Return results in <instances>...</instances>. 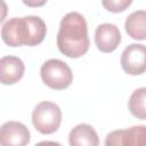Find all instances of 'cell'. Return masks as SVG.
I'll return each instance as SVG.
<instances>
[{
    "instance_id": "obj_3",
    "label": "cell",
    "mask_w": 146,
    "mask_h": 146,
    "mask_svg": "<svg viewBox=\"0 0 146 146\" xmlns=\"http://www.w3.org/2000/svg\"><path fill=\"white\" fill-rule=\"evenodd\" d=\"M40 74L43 83L55 90H64L70 87L73 81L71 67L65 62L57 58L44 62L41 66Z\"/></svg>"
},
{
    "instance_id": "obj_13",
    "label": "cell",
    "mask_w": 146,
    "mask_h": 146,
    "mask_svg": "<svg viewBox=\"0 0 146 146\" xmlns=\"http://www.w3.org/2000/svg\"><path fill=\"white\" fill-rule=\"evenodd\" d=\"M102 3L108 11L120 13L125 10L132 3V1L131 0H104L102 1Z\"/></svg>"
},
{
    "instance_id": "obj_16",
    "label": "cell",
    "mask_w": 146,
    "mask_h": 146,
    "mask_svg": "<svg viewBox=\"0 0 146 146\" xmlns=\"http://www.w3.org/2000/svg\"><path fill=\"white\" fill-rule=\"evenodd\" d=\"M25 5L27 6H41L43 3H46V1H40V2H30V1H24Z\"/></svg>"
},
{
    "instance_id": "obj_12",
    "label": "cell",
    "mask_w": 146,
    "mask_h": 146,
    "mask_svg": "<svg viewBox=\"0 0 146 146\" xmlns=\"http://www.w3.org/2000/svg\"><path fill=\"white\" fill-rule=\"evenodd\" d=\"M105 146H133V136L131 129H119L107 133Z\"/></svg>"
},
{
    "instance_id": "obj_8",
    "label": "cell",
    "mask_w": 146,
    "mask_h": 146,
    "mask_svg": "<svg viewBox=\"0 0 146 146\" xmlns=\"http://www.w3.org/2000/svg\"><path fill=\"white\" fill-rule=\"evenodd\" d=\"M25 72L23 60L16 56H5L0 59V81L2 84L18 82Z\"/></svg>"
},
{
    "instance_id": "obj_11",
    "label": "cell",
    "mask_w": 146,
    "mask_h": 146,
    "mask_svg": "<svg viewBox=\"0 0 146 146\" xmlns=\"http://www.w3.org/2000/svg\"><path fill=\"white\" fill-rule=\"evenodd\" d=\"M128 107L135 117L146 120V87L138 88L131 94L128 102Z\"/></svg>"
},
{
    "instance_id": "obj_10",
    "label": "cell",
    "mask_w": 146,
    "mask_h": 146,
    "mask_svg": "<svg viewBox=\"0 0 146 146\" xmlns=\"http://www.w3.org/2000/svg\"><path fill=\"white\" fill-rule=\"evenodd\" d=\"M125 32L136 40L146 39V10H136L131 13L124 23Z\"/></svg>"
},
{
    "instance_id": "obj_2",
    "label": "cell",
    "mask_w": 146,
    "mask_h": 146,
    "mask_svg": "<svg viewBox=\"0 0 146 146\" xmlns=\"http://www.w3.org/2000/svg\"><path fill=\"white\" fill-rule=\"evenodd\" d=\"M47 26L39 16L13 17L2 24L1 38L10 47L36 46L46 36Z\"/></svg>"
},
{
    "instance_id": "obj_9",
    "label": "cell",
    "mask_w": 146,
    "mask_h": 146,
    "mask_svg": "<svg viewBox=\"0 0 146 146\" xmlns=\"http://www.w3.org/2000/svg\"><path fill=\"white\" fill-rule=\"evenodd\" d=\"M68 143L70 146H99V137L90 124L80 123L70 131Z\"/></svg>"
},
{
    "instance_id": "obj_5",
    "label": "cell",
    "mask_w": 146,
    "mask_h": 146,
    "mask_svg": "<svg viewBox=\"0 0 146 146\" xmlns=\"http://www.w3.org/2000/svg\"><path fill=\"white\" fill-rule=\"evenodd\" d=\"M121 66L130 75H140L146 72V46L131 43L121 55Z\"/></svg>"
},
{
    "instance_id": "obj_15",
    "label": "cell",
    "mask_w": 146,
    "mask_h": 146,
    "mask_svg": "<svg viewBox=\"0 0 146 146\" xmlns=\"http://www.w3.org/2000/svg\"><path fill=\"white\" fill-rule=\"evenodd\" d=\"M34 146H62L57 141H51V140H43V141H40L38 144H35Z\"/></svg>"
},
{
    "instance_id": "obj_7",
    "label": "cell",
    "mask_w": 146,
    "mask_h": 146,
    "mask_svg": "<svg viewBox=\"0 0 146 146\" xmlns=\"http://www.w3.org/2000/svg\"><path fill=\"white\" fill-rule=\"evenodd\" d=\"M121 42V33L116 25L103 23L97 26L95 32V43L99 51L112 52Z\"/></svg>"
},
{
    "instance_id": "obj_1",
    "label": "cell",
    "mask_w": 146,
    "mask_h": 146,
    "mask_svg": "<svg viewBox=\"0 0 146 146\" xmlns=\"http://www.w3.org/2000/svg\"><path fill=\"white\" fill-rule=\"evenodd\" d=\"M89 44L86 18L78 11L66 14L60 21L57 33L59 51L70 58H79L88 51Z\"/></svg>"
},
{
    "instance_id": "obj_6",
    "label": "cell",
    "mask_w": 146,
    "mask_h": 146,
    "mask_svg": "<svg viewBox=\"0 0 146 146\" xmlns=\"http://www.w3.org/2000/svg\"><path fill=\"white\" fill-rule=\"evenodd\" d=\"M30 130L25 124L17 121H8L1 125V146H27L30 143Z\"/></svg>"
},
{
    "instance_id": "obj_14",
    "label": "cell",
    "mask_w": 146,
    "mask_h": 146,
    "mask_svg": "<svg viewBox=\"0 0 146 146\" xmlns=\"http://www.w3.org/2000/svg\"><path fill=\"white\" fill-rule=\"evenodd\" d=\"M130 129L133 136V146H146V125H135Z\"/></svg>"
},
{
    "instance_id": "obj_4",
    "label": "cell",
    "mask_w": 146,
    "mask_h": 146,
    "mask_svg": "<svg viewBox=\"0 0 146 146\" xmlns=\"http://www.w3.org/2000/svg\"><path fill=\"white\" fill-rule=\"evenodd\" d=\"M62 122V111L59 106L52 102L39 103L32 113V123L34 128L44 135L54 133L58 130Z\"/></svg>"
}]
</instances>
